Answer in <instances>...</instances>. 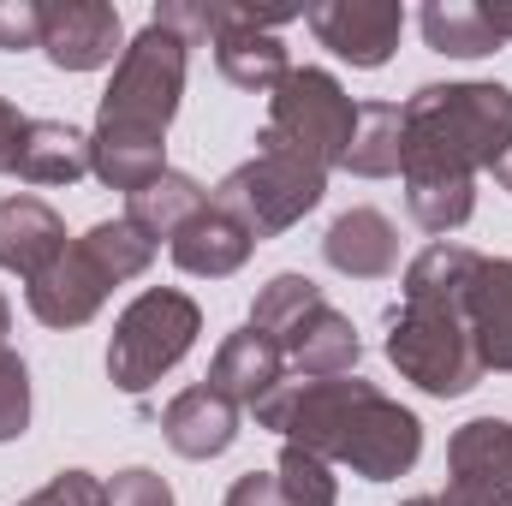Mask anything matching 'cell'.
I'll use <instances>...</instances> for the list:
<instances>
[{"mask_svg":"<svg viewBox=\"0 0 512 506\" xmlns=\"http://www.w3.org/2000/svg\"><path fill=\"white\" fill-rule=\"evenodd\" d=\"M256 423L286 435L304 453H322L328 465H346L364 483H393L423 453V423L399 399H387L364 376L286 381L274 399L256 405Z\"/></svg>","mask_w":512,"mask_h":506,"instance_id":"cell-1","label":"cell"},{"mask_svg":"<svg viewBox=\"0 0 512 506\" xmlns=\"http://www.w3.org/2000/svg\"><path fill=\"white\" fill-rule=\"evenodd\" d=\"M185 66H191V48L155 18L126 42L90 131V173L108 191L131 197L167 173V126L185 96Z\"/></svg>","mask_w":512,"mask_h":506,"instance_id":"cell-2","label":"cell"},{"mask_svg":"<svg viewBox=\"0 0 512 506\" xmlns=\"http://www.w3.org/2000/svg\"><path fill=\"white\" fill-rule=\"evenodd\" d=\"M405 161L399 179H459L477 185L483 167H501L512 149V90L507 84H423L405 108Z\"/></svg>","mask_w":512,"mask_h":506,"instance_id":"cell-3","label":"cell"},{"mask_svg":"<svg viewBox=\"0 0 512 506\" xmlns=\"http://www.w3.org/2000/svg\"><path fill=\"white\" fill-rule=\"evenodd\" d=\"M399 298L447 304L465 322L483 370L512 376V256H483V251H471V245L435 239L429 251L411 256Z\"/></svg>","mask_w":512,"mask_h":506,"instance_id":"cell-4","label":"cell"},{"mask_svg":"<svg viewBox=\"0 0 512 506\" xmlns=\"http://www.w3.org/2000/svg\"><path fill=\"white\" fill-rule=\"evenodd\" d=\"M155 262V245L131 221H96L84 239H72L54 268L24 280V304L42 328H84L114 286L137 280Z\"/></svg>","mask_w":512,"mask_h":506,"instance_id":"cell-5","label":"cell"},{"mask_svg":"<svg viewBox=\"0 0 512 506\" xmlns=\"http://www.w3.org/2000/svg\"><path fill=\"white\" fill-rule=\"evenodd\" d=\"M251 328L268 334V340L286 352V364L310 381L352 376L358 358H364V340H358L352 316H340V310L322 298V286H316L310 274H274V280L256 292Z\"/></svg>","mask_w":512,"mask_h":506,"instance_id":"cell-6","label":"cell"},{"mask_svg":"<svg viewBox=\"0 0 512 506\" xmlns=\"http://www.w3.org/2000/svg\"><path fill=\"white\" fill-rule=\"evenodd\" d=\"M322 197H328V167L262 126L256 131V155L215 185L209 203L227 209L251 239H274V233L298 227Z\"/></svg>","mask_w":512,"mask_h":506,"instance_id":"cell-7","label":"cell"},{"mask_svg":"<svg viewBox=\"0 0 512 506\" xmlns=\"http://www.w3.org/2000/svg\"><path fill=\"white\" fill-rule=\"evenodd\" d=\"M387 364L405 381H417L423 393L435 399H459L471 393L477 381L489 376L465 322L447 310V304H417V298H399L387 310Z\"/></svg>","mask_w":512,"mask_h":506,"instance_id":"cell-8","label":"cell"},{"mask_svg":"<svg viewBox=\"0 0 512 506\" xmlns=\"http://www.w3.org/2000/svg\"><path fill=\"white\" fill-rule=\"evenodd\" d=\"M203 334V310L197 298L173 292V286H149L137 292L108 340V376L120 393H149L155 381L167 376Z\"/></svg>","mask_w":512,"mask_h":506,"instance_id":"cell-9","label":"cell"},{"mask_svg":"<svg viewBox=\"0 0 512 506\" xmlns=\"http://www.w3.org/2000/svg\"><path fill=\"white\" fill-rule=\"evenodd\" d=\"M268 131L286 137L292 149H304L310 161H322L328 173L346 161L352 131H358V102L340 90L334 72L322 66H292L280 78V90L268 96Z\"/></svg>","mask_w":512,"mask_h":506,"instance_id":"cell-10","label":"cell"},{"mask_svg":"<svg viewBox=\"0 0 512 506\" xmlns=\"http://www.w3.org/2000/svg\"><path fill=\"white\" fill-rule=\"evenodd\" d=\"M304 18V6H227V0H209V42H215V66L227 84L256 90V96H274L280 78L292 72L286 60V42L274 36L280 24Z\"/></svg>","mask_w":512,"mask_h":506,"instance_id":"cell-11","label":"cell"},{"mask_svg":"<svg viewBox=\"0 0 512 506\" xmlns=\"http://www.w3.org/2000/svg\"><path fill=\"white\" fill-rule=\"evenodd\" d=\"M399 506H512V423L471 417L447 441V489Z\"/></svg>","mask_w":512,"mask_h":506,"instance_id":"cell-12","label":"cell"},{"mask_svg":"<svg viewBox=\"0 0 512 506\" xmlns=\"http://www.w3.org/2000/svg\"><path fill=\"white\" fill-rule=\"evenodd\" d=\"M304 18H310L316 42L328 54L352 60L358 72L387 66L393 48H399V30H405V6H393V0H322Z\"/></svg>","mask_w":512,"mask_h":506,"instance_id":"cell-13","label":"cell"},{"mask_svg":"<svg viewBox=\"0 0 512 506\" xmlns=\"http://www.w3.org/2000/svg\"><path fill=\"white\" fill-rule=\"evenodd\" d=\"M126 42V24L108 0H42V54L60 72H96Z\"/></svg>","mask_w":512,"mask_h":506,"instance_id":"cell-14","label":"cell"},{"mask_svg":"<svg viewBox=\"0 0 512 506\" xmlns=\"http://www.w3.org/2000/svg\"><path fill=\"white\" fill-rule=\"evenodd\" d=\"M209 387H215L221 399H233L239 411H256L262 399H274V393L286 387V352H280L268 334L239 328V334L221 340V352H215V364H209Z\"/></svg>","mask_w":512,"mask_h":506,"instance_id":"cell-15","label":"cell"},{"mask_svg":"<svg viewBox=\"0 0 512 506\" xmlns=\"http://www.w3.org/2000/svg\"><path fill=\"white\" fill-rule=\"evenodd\" d=\"M161 435L179 459H221L233 441H239V405L221 399L209 381L203 387H185L167 399L161 411Z\"/></svg>","mask_w":512,"mask_h":506,"instance_id":"cell-16","label":"cell"},{"mask_svg":"<svg viewBox=\"0 0 512 506\" xmlns=\"http://www.w3.org/2000/svg\"><path fill=\"white\" fill-rule=\"evenodd\" d=\"M66 251V221L42 197H0V268L36 280Z\"/></svg>","mask_w":512,"mask_h":506,"instance_id":"cell-17","label":"cell"},{"mask_svg":"<svg viewBox=\"0 0 512 506\" xmlns=\"http://www.w3.org/2000/svg\"><path fill=\"white\" fill-rule=\"evenodd\" d=\"M322 256L334 274H352V280H387L399 268V233L382 209H346L328 239H322Z\"/></svg>","mask_w":512,"mask_h":506,"instance_id":"cell-18","label":"cell"},{"mask_svg":"<svg viewBox=\"0 0 512 506\" xmlns=\"http://www.w3.org/2000/svg\"><path fill=\"white\" fill-rule=\"evenodd\" d=\"M173 262L185 268V274H203V280H221V274H239L245 262H251L256 239L227 215V209H203V215H191L185 227H179V239L167 245Z\"/></svg>","mask_w":512,"mask_h":506,"instance_id":"cell-19","label":"cell"},{"mask_svg":"<svg viewBox=\"0 0 512 506\" xmlns=\"http://www.w3.org/2000/svg\"><path fill=\"white\" fill-rule=\"evenodd\" d=\"M12 173L24 185H78L90 173V137L66 120H24Z\"/></svg>","mask_w":512,"mask_h":506,"instance_id":"cell-20","label":"cell"},{"mask_svg":"<svg viewBox=\"0 0 512 506\" xmlns=\"http://www.w3.org/2000/svg\"><path fill=\"white\" fill-rule=\"evenodd\" d=\"M203 209H209L203 185H197L191 173H173V167H167L161 179H149L143 191H131V197H126V221L149 239V245H161V239L173 245V239H179V227H185L191 215H203Z\"/></svg>","mask_w":512,"mask_h":506,"instance_id":"cell-21","label":"cell"},{"mask_svg":"<svg viewBox=\"0 0 512 506\" xmlns=\"http://www.w3.org/2000/svg\"><path fill=\"white\" fill-rule=\"evenodd\" d=\"M417 24H423V42L453 60H483V54L507 48L489 24V6H477V0H423Z\"/></svg>","mask_w":512,"mask_h":506,"instance_id":"cell-22","label":"cell"},{"mask_svg":"<svg viewBox=\"0 0 512 506\" xmlns=\"http://www.w3.org/2000/svg\"><path fill=\"white\" fill-rule=\"evenodd\" d=\"M405 161V120L393 102H358V131H352V149H346V173L358 179H387L399 173Z\"/></svg>","mask_w":512,"mask_h":506,"instance_id":"cell-23","label":"cell"},{"mask_svg":"<svg viewBox=\"0 0 512 506\" xmlns=\"http://www.w3.org/2000/svg\"><path fill=\"white\" fill-rule=\"evenodd\" d=\"M274 483L292 506H340V477L322 453H304V447H280V465H274Z\"/></svg>","mask_w":512,"mask_h":506,"instance_id":"cell-24","label":"cell"},{"mask_svg":"<svg viewBox=\"0 0 512 506\" xmlns=\"http://www.w3.org/2000/svg\"><path fill=\"white\" fill-rule=\"evenodd\" d=\"M30 429V370L12 346H0V441H18Z\"/></svg>","mask_w":512,"mask_h":506,"instance_id":"cell-25","label":"cell"},{"mask_svg":"<svg viewBox=\"0 0 512 506\" xmlns=\"http://www.w3.org/2000/svg\"><path fill=\"white\" fill-rule=\"evenodd\" d=\"M18 506H108V483L90 477V471H54L30 501Z\"/></svg>","mask_w":512,"mask_h":506,"instance_id":"cell-26","label":"cell"},{"mask_svg":"<svg viewBox=\"0 0 512 506\" xmlns=\"http://www.w3.org/2000/svg\"><path fill=\"white\" fill-rule=\"evenodd\" d=\"M108 506H173L167 477H155L149 465H126L114 483H108Z\"/></svg>","mask_w":512,"mask_h":506,"instance_id":"cell-27","label":"cell"},{"mask_svg":"<svg viewBox=\"0 0 512 506\" xmlns=\"http://www.w3.org/2000/svg\"><path fill=\"white\" fill-rule=\"evenodd\" d=\"M0 48L6 54L42 48V0H0Z\"/></svg>","mask_w":512,"mask_h":506,"instance_id":"cell-28","label":"cell"},{"mask_svg":"<svg viewBox=\"0 0 512 506\" xmlns=\"http://www.w3.org/2000/svg\"><path fill=\"white\" fill-rule=\"evenodd\" d=\"M227 506H292V501L280 495L274 471H245V477L227 489Z\"/></svg>","mask_w":512,"mask_h":506,"instance_id":"cell-29","label":"cell"},{"mask_svg":"<svg viewBox=\"0 0 512 506\" xmlns=\"http://www.w3.org/2000/svg\"><path fill=\"white\" fill-rule=\"evenodd\" d=\"M18 137H24V114L0 96V173H12V161H18Z\"/></svg>","mask_w":512,"mask_h":506,"instance_id":"cell-30","label":"cell"},{"mask_svg":"<svg viewBox=\"0 0 512 506\" xmlns=\"http://www.w3.org/2000/svg\"><path fill=\"white\" fill-rule=\"evenodd\" d=\"M489 24H495L501 42H512V6H489Z\"/></svg>","mask_w":512,"mask_h":506,"instance_id":"cell-31","label":"cell"},{"mask_svg":"<svg viewBox=\"0 0 512 506\" xmlns=\"http://www.w3.org/2000/svg\"><path fill=\"white\" fill-rule=\"evenodd\" d=\"M495 179H501V185H507V191H512V149H507V155H501V167H495Z\"/></svg>","mask_w":512,"mask_h":506,"instance_id":"cell-32","label":"cell"},{"mask_svg":"<svg viewBox=\"0 0 512 506\" xmlns=\"http://www.w3.org/2000/svg\"><path fill=\"white\" fill-rule=\"evenodd\" d=\"M6 328H12V310H6V298H0V334H6Z\"/></svg>","mask_w":512,"mask_h":506,"instance_id":"cell-33","label":"cell"}]
</instances>
